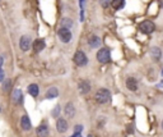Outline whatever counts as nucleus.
<instances>
[{
    "instance_id": "24",
    "label": "nucleus",
    "mask_w": 163,
    "mask_h": 137,
    "mask_svg": "<svg viewBox=\"0 0 163 137\" xmlns=\"http://www.w3.org/2000/svg\"><path fill=\"white\" fill-rule=\"evenodd\" d=\"M83 129V127H82L80 124H78V126H75V128H74V131H75V133H79L80 131Z\"/></svg>"
},
{
    "instance_id": "26",
    "label": "nucleus",
    "mask_w": 163,
    "mask_h": 137,
    "mask_svg": "<svg viewBox=\"0 0 163 137\" xmlns=\"http://www.w3.org/2000/svg\"><path fill=\"white\" fill-rule=\"evenodd\" d=\"M79 2H80V8L83 9V8H84V3H85V0H79Z\"/></svg>"
},
{
    "instance_id": "1",
    "label": "nucleus",
    "mask_w": 163,
    "mask_h": 137,
    "mask_svg": "<svg viewBox=\"0 0 163 137\" xmlns=\"http://www.w3.org/2000/svg\"><path fill=\"white\" fill-rule=\"evenodd\" d=\"M94 99L98 104H106L111 100V92L107 89H100V90H97Z\"/></svg>"
},
{
    "instance_id": "16",
    "label": "nucleus",
    "mask_w": 163,
    "mask_h": 137,
    "mask_svg": "<svg viewBox=\"0 0 163 137\" xmlns=\"http://www.w3.org/2000/svg\"><path fill=\"white\" fill-rule=\"evenodd\" d=\"M150 57L153 58V60H159L161 58H162V50L159 47H157V46H154V47H152L150 49Z\"/></svg>"
},
{
    "instance_id": "19",
    "label": "nucleus",
    "mask_w": 163,
    "mask_h": 137,
    "mask_svg": "<svg viewBox=\"0 0 163 137\" xmlns=\"http://www.w3.org/2000/svg\"><path fill=\"white\" fill-rule=\"evenodd\" d=\"M111 4H112V7L115 8L116 10H118V9L124 8V5H125V0H112Z\"/></svg>"
},
{
    "instance_id": "6",
    "label": "nucleus",
    "mask_w": 163,
    "mask_h": 137,
    "mask_svg": "<svg viewBox=\"0 0 163 137\" xmlns=\"http://www.w3.org/2000/svg\"><path fill=\"white\" fill-rule=\"evenodd\" d=\"M31 45H32V41H31V37L29 36L23 35V36L20 37V40H19V47H20L22 51H28Z\"/></svg>"
},
{
    "instance_id": "33",
    "label": "nucleus",
    "mask_w": 163,
    "mask_h": 137,
    "mask_svg": "<svg viewBox=\"0 0 163 137\" xmlns=\"http://www.w3.org/2000/svg\"><path fill=\"white\" fill-rule=\"evenodd\" d=\"M80 137H82V136H80Z\"/></svg>"
},
{
    "instance_id": "31",
    "label": "nucleus",
    "mask_w": 163,
    "mask_h": 137,
    "mask_svg": "<svg viewBox=\"0 0 163 137\" xmlns=\"http://www.w3.org/2000/svg\"><path fill=\"white\" fill-rule=\"evenodd\" d=\"M161 126H162V129H163V120H162V124Z\"/></svg>"
},
{
    "instance_id": "18",
    "label": "nucleus",
    "mask_w": 163,
    "mask_h": 137,
    "mask_svg": "<svg viewBox=\"0 0 163 137\" xmlns=\"http://www.w3.org/2000/svg\"><path fill=\"white\" fill-rule=\"evenodd\" d=\"M57 96H59V90L56 87H50L46 92V99H48V100H50V99H55Z\"/></svg>"
},
{
    "instance_id": "28",
    "label": "nucleus",
    "mask_w": 163,
    "mask_h": 137,
    "mask_svg": "<svg viewBox=\"0 0 163 137\" xmlns=\"http://www.w3.org/2000/svg\"><path fill=\"white\" fill-rule=\"evenodd\" d=\"M158 3H159V7L163 8V0H158Z\"/></svg>"
},
{
    "instance_id": "25",
    "label": "nucleus",
    "mask_w": 163,
    "mask_h": 137,
    "mask_svg": "<svg viewBox=\"0 0 163 137\" xmlns=\"http://www.w3.org/2000/svg\"><path fill=\"white\" fill-rule=\"evenodd\" d=\"M4 77H5V73H4V70H3L2 68H0V82H3Z\"/></svg>"
},
{
    "instance_id": "9",
    "label": "nucleus",
    "mask_w": 163,
    "mask_h": 137,
    "mask_svg": "<svg viewBox=\"0 0 163 137\" xmlns=\"http://www.w3.org/2000/svg\"><path fill=\"white\" fill-rule=\"evenodd\" d=\"M126 87H128V90L130 91H137L138 90V87H139V82L137 78H134V77H129L126 78Z\"/></svg>"
},
{
    "instance_id": "10",
    "label": "nucleus",
    "mask_w": 163,
    "mask_h": 137,
    "mask_svg": "<svg viewBox=\"0 0 163 137\" xmlns=\"http://www.w3.org/2000/svg\"><path fill=\"white\" fill-rule=\"evenodd\" d=\"M20 127H22L23 131H29L32 128L31 119H29V117L27 116V114H24V116L20 118Z\"/></svg>"
},
{
    "instance_id": "5",
    "label": "nucleus",
    "mask_w": 163,
    "mask_h": 137,
    "mask_svg": "<svg viewBox=\"0 0 163 137\" xmlns=\"http://www.w3.org/2000/svg\"><path fill=\"white\" fill-rule=\"evenodd\" d=\"M57 36L64 44H68L72 40V32H70V30L66 28V27H61V28L57 31Z\"/></svg>"
},
{
    "instance_id": "21",
    "label": "nucleus",
    "mask_w": 163,
    "mask_h": 137,
    "mask_svg": "<svg viewBox=\"0 0 163 137\" xmlns=\"http://www.w3.org/2000/svg\"><path fill=\"white\" fill-rule=\"evenodd\" d=\"M61 26L63 27H66V28H70L73 26V21L70 18H63L61 19Z\"/></svg>"
},
{
    "instance_id": "14",
    "label": "nucleus",
    "mask_w": 163,
    "mask_h": 137,
    "mask_svg": "<svg viewBox=\"0 0 163 137\" xmlns=\"http://www.w3.org/2000/svg\"><path fill=\"white\" fill-rule=\"evenodd\" d=\"M88 44H89V46L91 47H98L101 45V39L97 35H92L89 36V39H88Z\"/></svg>"
},
{
    "instance_id": "2",
    "label": "nucleus",
    "mask_w": 163,
    "mask_h": 137,
    "mask_svg": "<svg viewBox=\"0 0 163 137\" xmlns=\"http://www.w3.org/2000/svg\"><path fill=\"white\" fill-rule=\"evenodd\" d=\"M97 60L100 63L105 64V63H108L111 60V51L108 50L107 47H102L97 51Z\"/></svg>"
},
{
    "instance_id": "22",
    "label": "nucleus",
    "mask_w": 163,
    "mask_h": 137,
    "mask_svg": "<svg viewBox=\"0 0 163 137\" xmlns=\"http://www.w3.org/2000/svg\"><path fill=\"white\" fill-rule=\"evenodd\" d=\"M111 2L112 0H100V4L102 8H108L111 5Z\"/></svg>"
},
{
    "instance_id": "27",
    "label": "nucleus",
    "mask_w": 163,
    "mask_h": 137,
    "mask_svg": "<svg viewBox=\"0 0 163 137\" xmlns=\"http://www.w3.org/2000/svg\"><path fill=\"white\" fill-rule=\"evenodd\" d=\"M3 64H4V59H3V57H0V68L3 67Z\"/></svg>"
},
{
    "instance_id": "30",
    "label": "nucleus",
    "mask_w": 163,
    "mask_h": 137,
    "mask_svg": "<svg viewBox=\"0 0 163 137\" xmlns=\"http://www.w3.org/2000/svg\"><path fill=\"white\" fill-rule=\"evenodd\" d=\"M159 86H161V87H163V81L161 82V85H159Z\"/></svg>"
},
{
    "instance_id": "3",
    "label": "nucleus",
    "mask_w": 163,
    "mask_h": 137,
    "mask_svg": "<svg viewBox=\"0 0 163 137\" xmlns=\"http://www.w3.org/2000/svg\"><path fill=\"white\" fill-rule=\"evenodd\" d=\"M74 63L78 65V67H84V65L88 64V57L84 54V51L78 50L74 54Z\"/></svg>"
},
{
    "instance_id": "29",
    "label": "nucleus",
    "mask_w": 163,
    "mask_h": 137,
    "mask_svg": "<svg viewBox=\"0 0 163 137\" xmlns=\"http://www.w3.org/2000/svg\"><path fill=\"white\" fill-rule=\"evenodd\" d=\"M73 137H80V135L79 133H75V135H73Z\"/></svg>"
},
{
    "instance_id": "13",
    "label": "nucleus",
    "mask_w": 163,
    "mask_h": 137,
    "mask_svg": "<svg viewBox=\"0 0 163 137\" xmlns=\"http://www.w3.org/2000/svg\"><path fill=\"white\" fill-rule=\"evenodd\" d=\"M32 46H33L35 53H41L43 49H45L46 44H45V41H43L42 39H38V40H36L33 44H32Z\"/></svg>"
},
{
    "instance_id": "12",
    "label": "nucleus",
    "mask_w": 163,
    "mask_h": 137,
    "mask_svg": "<svg viewBox=\"0 0 163 137\" xmlns=\"http://www.w3.org/2000/svg\"><path fill=\"white\" fill-rule=\"evenodd\" d=\"M64 113H65V116H66L68 118H73L75 116V108L73 105V103H68L66 105H65Z\"/></svg>"
},
{
    "instance_id": "20",
    "label": "nucleus",
    "mask_w": 163,
    "mask_h": 137,
    "mask_svg": "<svg viewBox=\"0 0 163 137\" xmlns=\"http://www.w3.org/2000/svg\"><path fill=\"white\" fill-rule=\"evenodd\" d=\"M10 89H12V80H9V78L3 80V90L5 92H8Z\"/></svg>"
},
{
    "instance_id": "7",
    "label": "nucleus",
    "mask_w": 163,
    "mask_h": 137,
    "mask_svg": "<svg viewBox=\"0 0 163 137\" xmlns=\"http://www.w3.org/2000/svg\"><path fill=\"white\" fill-rule=\"evenodd\" d=\"M78 91H79V94L80 95H87V94H89V91H91V85H89V82L88 81H79V85H78Z\"/></svg>"
},
{
    "instance_id": "4",
    "label": "nucleus",
    "mask_w": 163,
    "mask_h": 137,
    "mask_svg": "<svg viewBox=\"0 0 163 137\" xmlns=\"http://www.w3.org/2000/svg\"><path fill=\"white\" fill-rule=\"evenodd\" d=\"M139 30H140V32H143V34L149 35L155 30V26L152 21H144L139 24Z\"/></svg>"
},
{
    "instance_id": "23",
    "label": "nucleus",
    "mask_w": 163,
    "mask_h": 137,
    "mask_svg": "<svg viewBox=\"0 0 163 137\" xmlns=\"http://www.w3.org/2000/svg\"><path fill=\"white\" fill-rule=\"evenodd\" d=\"M59 113H60V106L56 105L55 108L52 109V113H51V114H52V117H55V118H56V117H59Z\"/></svg>"
},
{
    "instance_id": "8",
    "label": "nucleus",
    "mask_w": 163,
    "mask_h": 137,
    "mask_svg": "<svg viewBox=\"0 0 163 137\" xmlns=\"http://www.w3.org/2000/svg\"><path fill=\"white\" fill-rule=\"evenodd\" d=\"M68 120L66 119H64V118H59L57 119V122H56V129H57V132H60V133H65L68 131Z\"/></svg>"
},
{
    "instance_id": "32",
    "label": "nucleus",
    "mask_w": 163,
    "mask_h": 137,
    "mask_svg": "<svg viewBox=\"0 0 163 137\" xmlns=\"http://www.w3.org/2000/svg\"><path fill=\"white\" fill-rule=\"evenodd\" d=\"M162 76H163V70H162Z\"/></svg>"
},
{
    "instance_id": "15",
    "label": "nucleus",
    "mask_w": 163,
    "mask_h": 137,
    "mask_svg": "<svg viewBox=\"0 0 163 137\" xmlns=\"http://www.w3.org/2000/svg\"><path fill=\"white\" fill-rule=\"evenodd\" d=\"M12 100H13V103H15V104H22V101H23V95H22V91H20V90L17 89V90L13 91Z\"/></svg>"
},
{
    "instance_id": "17",
    "label": "nucleus",
    "mask_w": 163,
    "mask_h": 137,
    "mask_svg": "<svg viewBox=\"0 0 163 137\" xmlns=\"http://www.w3.org/2000/svg\"><path fill=\"white\" fill-rule=\"evenodd\" d=\"M28 94L31 96H33V97H37L40 94V89H38V85H36V83H31L28 86Z\"/></svg>"
},
{
    "instance_id": "11",
    "label": "nucleus",
    "mask_w": 163,
    "mask_h": 137,
    "mask_svg": "<svg viewBox=\"0 0 163 137\" xmlns=\"http://www.w3.org/2000/svg\"><path fill=\"white\" fill-rule=\"evenodd\" d=\"M36 133L38 137H47L48 136V126L47 123H42L41 126H38L36 129Z\"/></svg>"
}]
</instances>
